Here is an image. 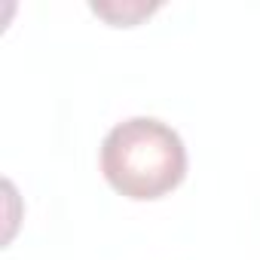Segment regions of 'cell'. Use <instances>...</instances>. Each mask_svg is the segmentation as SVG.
Returning a JSON list of instances; mask_svg holds the SVG:
<instances>
[{
    "mask_svg": "<svg viewBox=\"0 0 260 260\" xmlns=\"http://www.w3.org/2000/svg\"><path fill=\"white\" fill-rule=\"evenodd\" d=\"M101 175L125 199H162L187 178L184 138L156 116L122 119L101 141Z\"/></svg>",
    "mask_w": 260,
    "mask_h": 260,
    "instance_id": "cell-1",
    "label": "cell"
}]
</instances>
